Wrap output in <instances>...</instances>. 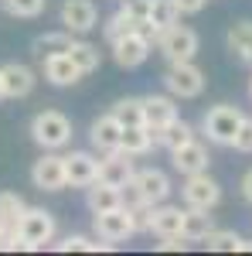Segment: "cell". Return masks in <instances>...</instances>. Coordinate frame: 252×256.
<instances>
[{
	"label": "cell",
	"instance_id": "obj_1",
	"mask_svg": "<svg viewBox=\"0 0 252 256\" xmlns=\"http://www.w3.org/2000/svg\"><path fill=\"white\" fill-rule=\"evenodd\" d=\"M31 140L41 150H61L72 144V120L58 110H41L31 120Z\"/></svg>",
	"mask_w": 252,
	"mask_h": 256
},
{
	"label": "cell",
	"instance_id": "obj_31",
	"mask_svg": "<svg viewBox=\"0 0 252 256\" xmlns=\"http://www.w3.org/2000/svg\"><path fill=\"white\" fill-rule=\"evenodd\" d=\"M68 44H72L68 31H48V34L34 38V44H31V48H34L41 58H44V55H55V52H68Z\"/></svg>",
	"mask_w": 252,
	"mask_h": 256
},
{
	"label": "cell",
	"instance_id": "obj_22",
	"mask_svg": "<svg viewBox=\"0 0 252 256\" xmlns=\"http://www.w3.org/2000/svg\"><path fill=\"white\" fill-rule=\"evenodd\" d=\"M154 134L143 126V123H136V126H123V137H119V150H126L130 158H143V154H150L154 150Z\"/></svg>",
	"mask_w": 252,
	"mask_h": 256
},
{
	"label": "cell",
	"instance_id": "obj_6",
	"mask_svg": "<svg viewBox=\"0 0 252 256\" xmlns=\"http://www.w3.org/2000/svg\"><path fill=\"white\" fill-rule=\"evenodd\" d=\"M181 198H184V208H215L222 202V184L208 171L188 174L181 184Z\"/></svg>",
	"mask_w": 252,
	"mask_h": 256
},
{
	"label": "cell",
	"instance_id": "obj_27",
	"mask_svg": "<svg viewBox=\"0 0 252 256\" xmlns=\"http://www.w3.org/2000/svg\"><path fill=\"white\" fill-rule=\"evenodd\" d=\"M188 140H194V126L188 123V120L174 116L164 130H160L157 144H160V147H167V150H177V147H181V144H188Z\"/></svg>",
	"mask_w": 252,
	"mask_h": 256
},
{
	"label": "cell",
	"instance_id": "obj_13",
	"mask_svg": "<svg viewBox=\"0 0 252 256\" xmlns=\"http://www.w3.org/2000/svg\"><path fill=\"white\" fill-rule=\"evenodd\" d=\"M171 164H174L177 174H201V171H208V164H212V154H208V147L201 144V140H188V144H181L177 150H171Z\"/></svg>",
	"mask_w": 252,
	"mask_h": 256
},
{
	"label": "cell",
	"instance_id": "obj_38",
	"mask_svg": "<svg viewBox=\"0 0 252 256\" xmlns=\"http://www.w3.org/2000/svg\"><path fill=\"white\" fill-rule=\"evenodd\" d=\"M239 188H242V198H246V202L252 205V168L246 171V174H242V184H239Z\"/></svg>",
	"mask_w": 252,
	"mask_h": 256
},
{
	"label": "cell",
	"instance_id": "obj_4",
	"mask_svg": "<svg viewBox=\"0 0 252 256\" xmlns=\"http://www.w3.org/2000/svg\"><path fill=\"white\" fill-rule=\"evenodd\" d=\"M154 44H157V52L167 58V65H177V62H194L198 48H201L198 34H194L191 28H181V24L167 28V31L154 41Z\"/></svg>",
	"mask_w": 252,
	"mask_h": 256
},
{
	"label": "cell",
	"instance_id": "obj_2",
	"mask_svg": "<svg viewBox=\"0 0 252 256\" xmlns=\"http://www.w3.org/2000/svg\"><path fill=\"white\" fill-rule=\"evenodd\" d=\"M242 110L239 106H229V102H218L212 106L205 116H201V134L208 137V144H218V147H232L235 134L242 126Z\"/></svg>",
	"mask_w": 252,
	"mask_h": 256
},
{
	"label": "cell",
	"instance_id": "obj_29",
	"mask_svg": "<svg viewBox=\"0 0 252 256\" xmlns=\"http://www.w3.org/2000/svg\"><path fill=\"white\" fill-rule=\"evenodd\" d=\"M205 246H208L212 253H239L242 236H239L235 229H212V232L205 236Z\"/></svg>",
	"mask_w": 252,
	"mask_h": 256
},
{
	"label": "cell",
	"instance_id": "obj_11",
	"mask_svg": "<svg viewBox=\"0 0 252 256\" xmlns=\"http://www.w3.org/2000/svg\"><path fill=\"white\" fill-rule=\"evenodd\" d=\"M61 24L68 34H89L99 28V7L92 0H65L61 4Z\"/></svg>",
	"mask_w": 252,
	"mask_h": 256
},
{
	"label": "cell",
	"instance_id": "obj_24",
	"mask_svg": "<svg viewBox=\"0 0 252 256\" xmlns=\"http://www.w3.org/2000/svg\"><path fill=\"white\" fill-rule=\"evenodd\" d=\"M229 52H232L239 62L252 65V20H239L229 28Z\"/></svg>",
	"mask_w": 252,
	"mask_h": 256
},
{
	"label": "cell",
	"instance_id": "obj_19",
	"mask_svg": "<svg viewBox=\"0 0 252 256\" xmlns=\"http://www.w3.org/2000/svg\"><path fill=\"white\" fill-rule=\"evenodd\" d=\"M44 79L51 82V86H75L82 79V72H78V65L68 58V52H55V55H44Z\"/></svg>",
	"mask_w": 252,
	"mask_h": 256
},
{
	"label": "cell",
	"instance_id": "obj_35",
	"mask_svg": "<svg viewBox=\"0 0 252 256\" xmlns=\"http://www.w3.org/2000/svg\"><path fill=\"white\" fill-rule=\"evenodd\" d=\"M239 154H252V120L246 116L242 120V126H239V134H235V144H232Z\"/></svg>",
	"mask_w": 252,
	"mask_h": 256
},
{
	"label": "cell",
	"instance_id": "obj_40",
	"mask_svg": "<svg viewBox=\"0 0 252 256\" xmlns=\"http://www.w3.org/2000/svg\"><path fill=\"white\" fill-rule=\"evenodd\" d=\"M239 253H252V239L242 236V246H239Z\"/></svg>",
	"mask_w": 252,
	"mask_h": 256
},
{
	"label": "cell",
	"instance_id": "obj_18",
	"mask_svg": "<svg viewBox=\"0 0 252 256\" xmlns=\"http://www.w3.org/2000/svg\"><path fill=\"white\" fill-rule=\"evenodd\" d=\"M119 137H123V123H119L113 113L92 120V126H89V140H92V147H96L99 154L119 150Z\"/></svg>",
	"mask_w": 252,
	"mask_h": 256
},
{
	"label": "cell",
	"instance_id": "obj_33",
	"mask_svg": "<svg viewBox=\"0 0 252 256\" xmlns=\"http://www.w3.org/2000/svg\"><path fill=\"white\" fill-rule=\"evenodd\" d=\"M3 7L14 18H38L41 10L48 7V0H3Z\"/></svg>",
	"mask_w": 252,
	"mask_h": 256
},
{
	"label": "cell",
	"instance_id": "obj_17",
	"mask_svg": "<svg viewBox=\"0 0 252 256\" xmlns=\"http://www.w3.org/2000/svg\"><path fill=\"white\" fill-rule=\"evenodd\" d=\"M0 72H3V96L10 99H24L34 92V72L27 68V65H20V62H7V65H0Z\"/></svg>",
	"mask_w": 252,
	"mask_h": 256
},
{
	"label": "cell",
	"instance_id": "obj_20",
	"mask_svg": "<svg viewBox=\"0 0 252 256\" xmlns=\"http://www.w3.org/2000/svg\"><path fill=\"white\" fill-rule=\"evenodd\" d=\"M177 20H181V10L174 7V0H150V10H147V20H143V31L157 41L167 28H174Z\"/></svg>",
	"mask_w": 252,
	"mask_h": 256
},
{
	"label": "cell",
	"instance_id": "obj_3",
	"mask_svg": "<svg viewBox=\"0 0 252 256\" xmlns=\"http://www.w3.org/2000/svg\"><path fill=\"white\" fill-rule=\"evenodd\" d=\"M17 236L24 242V250H41L55 239V216L48 208H24V216L17 218Z\"/></svg>",
	"mask_w": 252,
	"mask_h": 256
},
{
	"label": "cell",
	"instance_id": "obj_8",
	"mask_svg": "<svg viewBox=\"0 0 252 256\" xmlns=\"http://www.w3.org/2000/svg\"><path fill=\"white\" fill-rule=\"evenodd\" d=\"M154 52V38L147 31H130L126 38L113 41V62L119 68H140Z\"/></svg>",
	"mask_w": 252,
	"mask_h": 256
},
{
	"label": "cell",
	"instance_id": "obj_37",
	"mask_svg": "<svg viewBox=\"0 0 252 256\" xmlns=\"http://www.w3.org/2000/svg\"><path fill=\"white\" fill-rule=\"evenodd\" d=\"M205 4H208V0H174V7L181 10V14H201Z\"/></svg>",
	"mask_w": 252,
	"mask_h": 256
},
{
	"label": "cell",
	"instance_id": "obj_42",
	"mask_svg": "<svg viewBox=\"0 0 252 256\" xmlns=\"http://www.w3.org/2000/svg\"><path fill=\"white\" fill-rule=\"evenodd\" d=\"M249 96H252V86H249Z\"/></svg>",
	"mask_w": 252,
	"mask_h": 256
},
{
	"label": "cell",
	"instance_id": "obj_32",
	"mask_svg": "<svg viewBox=\"0 0 252 256\" xmlns=\"http://www.w3.org/2000/svg\"><path fill=\"white\" fill-rule=\"evenodd\" d=\"M24 198L17 192H0V222H7V226H17V218L24 216Z\"/></svg>",
	"mask_w": 252,
	"mask_h": 256
},
{
	"label": "cell",
	"instance_id": "obj_7",
	"mask_svg": "<svg viewBox=\"0 0 252 256\" xmlns=\"http://www.w3.org/2000/svg\"><path fill=\"white\" fill-rule=\"evenodd\" d=\"M130 188L136 192V198L143 202V205H160V202H167L171 198V178L164 174L160 168H140L130 181Z\"/></svg>",
	"mask_w": 252,
	"mask_h": 256
},
{
	"label": "cell",
	"instance_id": "obj_21",
	"mask_svg": "<svg viewBox=\"0 0 252 256\" xmlns=\"http://www.w3.org/2000/svg\"><path fill=\"white\" fill-rule=\"evenodd\" d=\"M85 205H89L92 216H96V212L119 208V205H123V188H113V184H106V181H96V184L85 188Z\"/></svg>",
	"mask_w": 252,
	"mask_h": 256
},
{
	"label": "cell",
	"instance_id": "obj_9",
	"mask_svg": "<svg viewBox=\"0 0 252 256\" xmlns=\"http://www.w3.org/2000/svg\"><path fill=\"white\" fill-rule=\"evenodd\" d=\"M31 184L38 192H61V188H68V181H65V158H58L55 150H44L31 164Z\"/></svg>",
	"mask_w": 252,
	"mask_h": 256
},
{
	"label": "cell",
	"instance_id": "obj_16",
	"mask_svg": "<svg viewBox=\"0 0 252 256\" xmlns=\"http://www.w3.org/2000/svg\"><path fill=\"white\" fill-rule=\"evenodd\" d=\"M150 232L160 236H184V208L181 205H167L160 202L150 208Z\"/></svg>",
	"mask_w": 252,
	"mask_h": 256
},
{
	"label": "cell",
	"instance_id": "obj_23",
	"mask_svg": "<svg viewBox=\"0 0 252 256\" xmlns=\"http://www.w3.org/2000/svg\"><path fill=\"white\" fill-rule=\"evenodd\" d=\"M215 229L212 208H184V239L188 242H205V236Z\"/></svg>",
	"mask_w": 252,
	"mask_h": 256
},
{
	"label": "cell",
	"instance_id": "obj_30",
	"mask_svg": "<svg viewBox=\"0 0 252 256\" xmlns=\"http://www.w3.org/2000/svg\"><path fill=\"white\" fill-rule=\"evenodd\" d=\"M130 31H143V28H140V24H136L133 18H126L123 10H116L113 18L102 24V38L109 41V44H113V41H119V38H126Z\"/></svg>",
	"mask_w": 252,
	"mask_h": 256
},
{
	"label": "cell",
	"instance_id": "obj_15",
	"mask_svg": "<svg viewBox=\"0 0 252 256\" xmlns=\"http://www.w3.org/2000/svg\"><path fill=\"white\" fill-rule=\"evenodd\" d=\"M174 116H177L174 96H143V126L154 134V140Z\"/></svg>",
	"mask_w": 252,
	"mask_h": 256
},
{
	"label": "cell",
	"instance_id": "obj_41",
	"mask_svg": "<svg viewBox=\"0 0 252 256\" xmlns=\"http://www.w3.org/2000/svg\"><path fill=\"white\" fill-rule=\"evenodd\" d=\"M0 99H3V72H0Z\"/></svg>",
	"mask_w": 252,
	"mask_h": 256
},
{
	"label": "cell",
	"instance_id": "obj_36",
	"mask_svg": "<svg viewBox=\"0 0 252 256\" xmlns=\"http://www.w3.org/2000/svg\"><path fill=\"white\" fill-rule=\"evenodd\" d=\"M157 250H160V253H184V250H188V239L184 236H160Z\"/></svg>",
	"mask_w": 252,
	"mask_h": 256
},
{
	"label": "cell",
	"instance_id": "obj_12",
	"mask_svg": "<svg viewBox=\"0 0 252 256\" xmlns=\"http://www.w3.org/2000/svg\"><path fill=\"white\" fill-rule=\"evenodd\" d=\"M65 181L68 188H89L99 181V158L89 150H72L65 154Z\"/></svg>",
	"mask_w": 252,
	"mask_h": 256
},
{
	"label": "cell",
	"instance_id": "obj_26",
	"mask_svg": "<svg viewBox=\"0 0 252 256\" xmlns=\"http://www.w3.org/2000/svg\"><path fill=\"white\" fill-rule=\"evenodd\" d=\"M116 242L109 239H92V236H65L61 242H55L58 253H109Z\"/></svg>",
	"mask_w": 252,
	"mask_h": 256
},
{
	"label": "cell",
	"instance_id": "obj_39",
	"mask_svg": "<svg viewBox=\"0 0 252 256\" xmlns=\"http://www.w3.org/2000/svg\"><path fill=\"white\" fill-rule=\"evenodd\" d=\"M14 229H17V226H7V222H0V250H7V239L14 236Z\"/></svg>",
	"mask_w": 252,
	"mask_h": 256
},
{
	"label": "cell",
	"instance_id": "obj_34",
	"mask_svg": "<svg viewBox=\"0 0 252 256\" xmlns=\"http://www.w3.org/2000/svg\"><path fill=\"white\" fill-rule=\"evenodd\" d=\"M119 10L126 14V18H133L140 28H143V20H147V10H150V0H119Z\"/></svg>",
	"mask_w": 252,
	"mask_h": 256
},
{
	"label": "cell",
	"instance_id": "obj_5",
	"mask_svg": "<svg viewBox=\"0 0 252 256\" xmlns=\"http://www.w3.org/2000/svg\"><path fill=\"white\" fill-rule=\"evenodd\" d=\"M164 89L174 99H198L205 92V72L194 62H177L164 72Z\"/></svg>",
	"mask_w": 252,
	"mask_h": 256
},
{
	"label": "cell",
	"instance_id": "obj_28",
	"mask_svg": "<svg viewBox=\"0 0 252 256\" xmlns=\"http://www.w3.org/2000/svg\"><path fill=\"white\" fill-rule=\"evenodd\" d=\"M109 113H113L123 126H136V123H143V96H123V99H116Z\"/></svg>",
	"mask_w": 252,
	"mask_h": 256
},
{
	"label": "cell",
	"instance_id": "obj_25",
	"mask_svg": "<svg viewBox=\"0 0 252 256\" xmlns=\"http://www.w3.org/2000/svg\"><path fill=\"white\" fill-rule=\"evenodd\" d=\"M68 58L78 65L82 76H92V72H99V65H102V55H99V48L92 44V41H75L72 38V44H68Z\"/></svg>",
	"mask_w": 252,
	"mask_h": 256
},
{
	"label": "cell",
	"instance_id": "obj_10",
	"mask_svg": "<svg viewBox=\"0 0 252 256\" xmlns=\"http://www.w3.org/2000/svg\"><path fill=\"white\" fill-rule=\"evenodd\" d=\"M92 229H96L99 239H109V242H126L130 236H136L133 218L126 212V205L109 208V212H96L92 216Z\"/></svg>",
	"mask_w": 252,
	"mask_h": 256
},
{
	"label": "cell",
	"instance_id": "obj_14",
	"mask_svg": "<svg viewBox=\"0 0 252 256\" xmlns=\"http://www.w3.org/2000/svg\"><path fill=\"white\" fill-rule=\"evenodd\" d=\"M133 174H136V168L126 150H109L106 158L99 160V181H106L113 188H126L133 181Z\"/></svg>",
	"mask_w": 252,
	"mask_h": 256
}]
</instances>
